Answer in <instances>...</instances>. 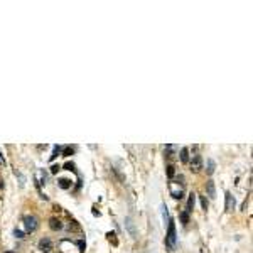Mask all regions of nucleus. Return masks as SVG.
<instances>
[{
    "instance_id": "f257e3e1",
    "label": "nucleus",
    "mask_w": 253,
    "mask_h": 253,
    "mask_svg": "<svg viewBox=\"0 0 253 253\" xmlns=\"http://www.w3.org/2000/svg\"><path fill=\"white\" fill-rule=\"evenodd\" d=\"M176 240H177V236H176V224H174V219H169V223H167V236H165V243H167V246H169L170 250L176 248Z\"/></svg>"
},
{
    "instance_id": "f03ea898",
    "label": "nucleus",
    "mask_w": 253,
    "mask_h": 253,
    "mask_svg": "<svg viewBox=\"0 0 253 253\" xmlns=\"http://www.w3.org/2000/svg\"><path fill=\"white\" fill-rule=\"evenodd\" d=\"M24 226H25V231L27 233H34L39 226V221L36 216H25L24 218Z\"/></svg>"
},
{
    "instance_id": "7ed1b4c3",
    "label": "nucleus",
    "mask_w": 253,
    "mask_h": 253,
    "mask_svg": "<svg viewBox=\"0 0 253 253\" xmlns=\"http://www.w3.org/2000/svg\"><path fill=\"white\" fill-rule=\"evenodd\" d=\"M189 164H191V170H192V172H199V170L202 169V159H201L199 154H194L192 159L189 160Z\"/></svg>"
},
{
    "instance_id": "20e7f679",
    "label": "nucleus",
    "mask_w": 253,
    "mask_h": 253,
    "mask_svg": "<svg viewBox=\"0 0 253 253\" xmlns=\"http://www.w3.org/2000/svg\"><path fill=\"white\" fill-rule=\"evenodd\" d=\"M39 250L42 253H49L53 250V243H51V240L49 238H42L41 241H39Z\"/></svg>"
},
{
    "instance_id": "39448f33",
    "label": "nucleus",
    "mask_w": 253,
    "mask_h": 253,
    "mask_svg": "<svg viewBox=\"0 0 253 253\" xmlns=\"http://www.w3.org/2000/svg\"><path fill=\"white\" fill-rule=\"evenodd\" d=\"M224 198H226L224 209H226L228 213H231V211L235 209V198H233V194H231V192H226V194H224Z\"/></svg>"
},
{
    "instance_id": "423d86ee",
    "label": "nucleus",
    "mask_w": 253,
    "mask_h": 253,
    "mask_svg": "<svg viewBox=\"0 0 253 253\" xmlns=\"http://www.w3.org/2000/svg\"><path fill=\"white\" fill-rule=\"evenodd\" d=\"M206 192H208V196L211 199L216 198V187H214V182L211 181V179L206 182Z\"/></svg>"
},
{
    "instance_id": "0eeeda50",
    "label": "nucleus",
    "mask_w": 253,
    "mask_h": 253,
    "mask_svg": "<svg viewBox=\"0 0 253 253\" xmlns=\"http://www.w3.org/2000/svg\"><path fill=\"white\" fill-rule=\"evenodd\" d=\"M49 228H51L53 231H59V230H63V223H61L57 218H51V219H49Z\"/></svg>"
},
{
    "instance_id": "6e6552de",
    "label": "nucleus",
    "mask_w": 253,
    "mask_h": 253,
    "mask_svg": "<svg viewBox=\"0 0 253 253\" xmlns=\"http://www.w3.org/2000/svg\"><path fill=\"white\" fill-rule=\"evenodd\" d=\"M125 226H127V230H128V233L133 236H137V230H135V226H133V221H132V218L128 216V218H125Z\"/></svg>"
},
{
    "instance_id": "1a4fd4ad",
    "label": "nucleus",
    "mask_w": 253,
    "mask_h": 253,
    "mask_svg": "<svg viewBox=\"0 0 253 253\" xmlns=\"http://www.w3.org/2000/svg\"><path fill=\"white\" fill-rule=\"evenodd\" d=\"M194 202H196V194H189V199H187V208H186V213H191L194 209Z\"/></svg>"
},
{
    "instance_id": "9d476101",
    "label": "nucleus",
    "mask_w": 253,
    "mask_h": 253,
    "mask_svg": "<svg viewBox=\"0 0 253 253\" xmlns=\"http://www.w3.org/2000/svg\"><path fill=\"white\" fill-rule=\"evenodd\" d=\"M181 162H182V164H187V162H189V148H187V147L181 148Z\"/></svg>"
},
{
    "instance_id": "9b49d317",
    "label": "nucleus",
    "mask_w": 253,
    "mask_h": 253,
    "mask_svg": "<svg viewBox=\"0 0 253 253\" xmlns=\"http://www.w3.org/2000/svg\"><path fill=\"white\" fill-rule=\"evenodd\" d=\"M57 184H59L61 189H69V187H71V181H69V179H59Z\"/></svg>"
},
{
    "instance_id": "f8f14e48",
    "label": "nucleus",
    "mask_w": 253,
    "mask_h": 253,
    "mask_svg": "<svg viewBox=\"0 0 253 253\" xmlns=\"http://www.w3.org/2000/svg\"><path fill=\"white\" fill-rule=\"evenodd\" d=\"M162 218H164V226H165V224L169 223V219H170V218H169V211H167V206H165V204H162Z\"/></svg>"
},
{
    "instance_id": "ddd939ff",
    "label": "nucleus",
    "mask_w": 253,
    "mask_h": 253,
    "mask_svg": "<svg viewBox=\"0 0 253 253\" xmlns=\"http://www.w3.org/2000/svg\"><path fill=\"white\" fill-rule=\"evenodd\" d=\"M59 154H61V147H59V145H54V148H53V155L49 157V160H54Z\"/></svg>"
},
{
    "instance_id": "4468645a",
    "label": "nucleus",
    "mask_w": 253,
    "mask_h": 253,
    "mask_svg": "<svg viewBox=\"0 0 253 253\" xmlns=\"http://www.w3.org/2000/svg\"><path fill=\"white\" fill-rule=\"evenodd\" d=\"M214 165H216V164H214V160H211V159L208 160V169H206V172H208L209 176H211V174L214 172Z\"/></svg>"
},
{
    "instance_id": "2eb2a0df",
    "label": "nucleus",
    "mask_w": 253,
    "mask_h": 253,
    "mask_svg": "<svg viewBox=\"0 0 253 253\" xmlns=\"http://www.w3.org/2000/svg\"><path fill=\"white\" fill-rule=\"evenodd\" d=\"M179 216H181V221H182V224H187V223H189V213H186V211H182L181 214H179Z\"/></svg>"
},
{
    "instance_id": "dca6fc26",
    "label": "nucleus",
    "mask_w": 253,
    "mask_h": 253,
    "mask_svg": "<svg viewBox=\"0 0 253 253\" xmlns=\"http://www.w3.org/2000/svg\"><path fill=\"white\" fill-rule=\"evenodd\" d=\"M165 172H167L169 177H174V172H176V170H174V165H167V170H165Z\"/></svg>"
},
{
    "instance_id": "f3484780",
    "label": "nucleus",
    "mask_w": 253,
    "mask_h": 253,
    "mask_svg": "<svg viewBox=\"0 0 253 253\" xmlns=\"http://www.w3.org/2000/svg\"><path fill=\"white\" fill-rule=\"evenodd\" d=\"M199 201H201V206H202V209H208V199L204 198V196H201V198H199Z\"/></svg>"
},
{
    "instance_id": "a211bd4d",
    "label": "nucleus",
    "mask_w": 253,
    "mask_h": 253,
    "mask_svg": "<svg viewBox=\"0 0 253 253\" xmlns=\"http://www.w3.org/2000/svg\"><path fill=\"white\" fill-rule=\"evenodd\" d=\"M170 194H172V198H176V199H181L182 198V191H181V189H179V191H172Z\"/></svg>"
},
{
    "instance_id": "6ab92c4d",
    "label": "nucleus",
    "mask_w": 253,
    "mask_h": 253,
    "mask_svg": "<svg viewBox=\"0 0 253 253\" xmlns=\"http://www.w3.org/2000/svg\"><path fill=\"white\" fill-rule=\"evenodd\" d=\"M63 155H64V157L73 155V148H71V147H66V148H64V152H63Z\"/></svg>"
},
{
    "instance_id": "aec40b11",
    "label": "nucleus",
    "mask_w": 253,
    "mask_h": 253,
    "mask_svg": "<svg viewBox=\"0 0 253 253\" xmlns=\"http://www.w3.org/2000/svg\"><path fill=\"white\" fill-rule=\"evenodd\" d=\"M14 236L20 240V238H24V231H20V230H17V228H15V230H14Z\"/></svg>"
},
{
    "instance_id": "412c9836",
    "label": "nucleus",
    "mask_w": 253,
    "mask_h": 253,
    "mask_svg": "<svg viewBox=\"0 0 253 253\" xmlns=\"http://www.w3.org/2000/svg\"><path fill=\"white\" fill-rule=\"evenodd\" d=\"M64 169H66V170H73V172L76 170V169H74V164H71V162L64 164Z\"/></svg>"
},
{
    "instance_id": "4be33fe9",
    "label": "nucleus",
    "mask_w": 253,
    "mask_h": 253,
    "mask_svg": "<svg viewBox=\"0 0 253 253\" xmlns=\"http://www.w3.org/2000/svg\"><path fill=\"white\" fill-rule=\"evenodd\" d=\"M76 245L79 246V252H81V253L85 252V241H83V240H79V241H76Z\"/></svg>"
},
{
    "instance_id": "5701e85b",
    "label": "nucleus",
    "mask_w": 253,
    "mask_h": 253,
    "mask_svg": "<svg viewBox=\"0 0 253 253\" xmlns=\"http://www.w3.org/2000/svg\"><path fill=\"white\" fill-rule=\"evenodd\" d=\"M59 169H61L59 165H53V167H51V174H56V172H57Z\"/></svg>"
},
{
    "instance_id": "b1692460",
    "label": "nucleus",
    "mask_w": 253,
    "mask_h": 253,
    "mask_svg": "<svg viewBox=\"0 0 253 253\" xmlns=\"http://www.w3.org/2000/svg\"><path fill=\"white\" fill-rule=\"evenodd\" d=\"M5 164V159H3V155H2V152H0V165H3Z\"/></svg>"
},
{
    "instance_id": "393cba45",
    "label": "nucleus",
    "mask_w": 253,
    "mask_h": 253,
    "mask_svg": "<svg viewBox=\"0 0 253 253\" xmlns=\"http://www.w3.org/2000/svg\"><path fill=\"white\" fill-rule=\"evenodd\" d=\"M3 253H17V252H14V250H9V252H3Z\"/></svg>"
}]
</instances>
